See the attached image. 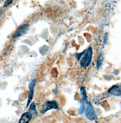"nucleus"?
Returning <instances> with one entry per match:
<instances>
[{"instance_id":"obj_1","label":"nucleus","mask_w":121,"mask_h":123,"mask_svg":"<svg viewBox=\"0 0 121 123\" xmlns=\"http://www.w3.org/2000/svg\"><path fill=\"white\" fill-rule=\"evenodd\" d=\"M93 56V49L92 47H89L85 51L80 61V64L83 68L88 67L92 61Z\"/></svg>"},{"instance_id":"obj_2","label":"nucleus","mask_w":121,"mask_h":123,"mask_svg":"<svg viewBox=\"0 0 121 123\" xmlns=\"http://www.w3.org/2000/svg\"><path fill=\"white\" fill-rule=\"evenodd\" d=\"M58 103L56 100H48L42 105L40 110L41 114H44L47 111L51 109H59Z\"/></svg>"},{"instance_id":"obj_3","label":"nucleus","mask_w":121,"mask_h":123,"mask_svg":"<svg viewBox=\"0 0 121 123\" xmlns=\"http://www.w3.org/2000/svg\"><path fill=\"white\" fill-rule=\"evenodd\" d=\"M86 117L91 121L97 119V117L95 112L94 108L90 102H88L85 111Z\"/></svg>"},{"instance_id":"obj_4","label":"nucleus","mask_w":121,"mask_h":123,"mask_svg":"<svg viewBox=\"0 0 121 123\" xmlns=\"http://www.w3.org/2000/svg\"><path fill=\"white\" fill-rule=\"evenodd\" d=\"M30 25L23 24L19 26L12 36L13 38H18L25 34L30 28Z\"/></svg>"},{"instance_id":"obj_5","label":"nucleus","mask_w":121,"mask_h":123,"mask_svg":"<svg viewBox=\"0 0 121 123\" xmlns=\"http://www.w3.org/2000/svg\"><path fill=\"white\" fill-rule=\"evenodd\" d=\"M36 80L34 79L30 82L29 85V96H28V98L26 108L29 107V106L30 105V104L31 103L33 98L34 95V88L36 86Z\"/></svg>"},{"instance_id":"obj_6","label":"nucleus","mask_w":121,"mask_h":123,"mask_svg":"<svg viewBox=\"0 0 121 123\" xmlns=\"http://www.w3.org/2000/svg\"><path fill=\"white\" fill-rule=\"evenodd\" d=\"M107 92L109 94L114 96H121V86L114 85L108 90Z\"/></svg>"},{"instance_id":"obj_7","label":"nucleus","mask_w":121,"mask_h":123,"mask_svg":"<svg viewBox=\"0 0 121 123\" xmlns=\"http://www.w3.org/2000/svg\"><path fill=\"white\" fill-rule=\"evenodd\" d=\"M32 118V117L30 113L29 112H26L22 115L18 123H29Z\"/></svg>"},{"instance_id":"obj_8","label":"nucleus","mask_w":121,"mask_h":123,"mask_svg":"<svg viewBox=\"0 0 121 123\" xmlns=\"http://www.w3.org/2000/svg\"><path fill=\"white\" fill-rule=\"evenodd\" d=\"M87 103V99H84L82 98L81 99L80 101V107L78 111L79 115H82L83 114V113L85 112Z\"/></svg>"},{"instance_id":"obj_9","label":"nucleus","mask_w":121,"mask_h":123,"mask_svg":"<svg viewBox=\"0 0 121 123\" xmlns=\"http://www.w3.org/2000/svg\"><path fill=\"white\" fill-rule=\"evenodd\" d=\"M29 112L32 115V118H35L37 116V112L36 109V104L34 102H32L30 104V107L29 108Z\"/></svg>"},{"instance_id":"obj_10","label":"nucleus","mask_w":121,"mask_h":123,"mask_svg":"<svg viewBox=\"0 0 121 123\" xmlns=\"http://www.w3.org/2000/svg\"><path fill=\"white\" fill-rule=\"evenodd\" d=\"M104 60V55H103V54L100 53L99 55L98 56V58L97 59V68L98 70H99L103 63V61Z\"/></svg>"},{"instance_id":"obj_11","label":"nucleus","mask_w":121,"mask_h":123,"mask_svg":"<svg viewBox=\"0 0 121 123\" xmlns=\"http://www.w3.org/2000/svg\"><path fill=\"white\" fill-rule=\"evenodd\" d=\"M80 91L81 95V96H82V99H87V93H86V92L85 88L83 86L81 87Z\"/></svg>"},{"instance_id":"obj_12","label":"nucleus","mask_w":121,"mask_h":123,"mask_svg":"<svg viewBox=\"0 0 121 123\" xmlns=\"http://www.w3.org/2000/svg\"><path fill=\"white\" fill-rule=\"evenodd\" d=\"M85 51H86V50H84V51H83L82 52H81V53H80L76 54L75 55L76 59H77L78 60H79L80 59V58H81L82 56H83V55H84V54L85 53Z\"/></svg>"},{"instance_id":"obj_13","label":"nucleus","mask_w":121,"mask_h":123,"mask_svg":"<svg viewBox=\"0 0 121 123\" xmlns=\"http://www.w3.org/2000/svg\"><path fill=\"white\" fill-rule=\"evenodd\" d=\"M108 39V35L107 33H106L103 38V44L104 45H106Z\"/></svg>"},{"instance_id":"obj_14","label":"nucleus","mask_w":121,"mask_h":123,"mask_svg":"<svg viewBox=\"0 0 121 123\" xmlns=\"http://www.w3.org/2000/svg\"><path fill=\"white\" fill-rule=\"evenodd\" d=\"M13 0H6L4 4V7H7L12 3Z\"/></svg>"},{"instance_id":"obj_15","label":"nucleus","mask_w":121,"mask_h":123,"mask_svg":"<svg viewBox=\"0 0 121 123\" xmlns=\"http://www.w3.org/2000/svg\"><path fill=\"white\" fill-rule=\"evenodd\" d=\"M114 73V74H115V75H117V74H118L119 72L118 70H115Z\"/></svg>"}]
</instances>
